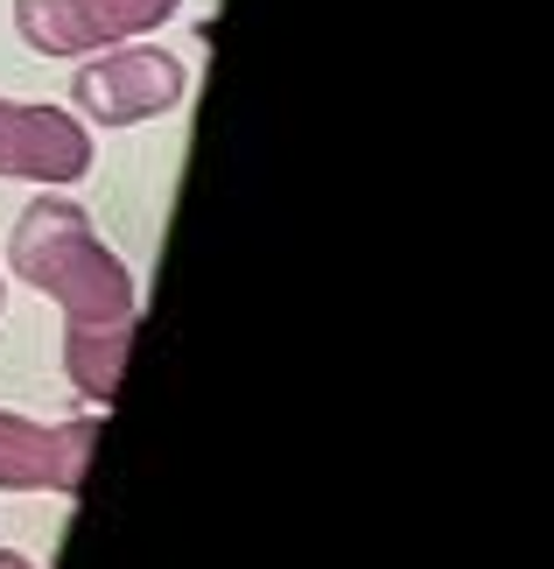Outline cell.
<instances>
[{
  "label": "cell",
  "instance_id": "1",
  "mask_svg": "<svg viewBox=\"0 0 554 569\" xmlns=\"http://www.w3.org/2000/svg\"><path fill=\"white\" fill-rule=\"evenodd\" d=\"M8 268L29 281V289L57 296L63 310V373L92 408H105L120 393L127 352H134V274L120 268V253L92 232L71 197H36L29 211L14 218L8 239Z\"/></svg>",
  "mask_w": 554,
  "mask_h": 569
},
{
  "label": "cell",
  "instance_id": "2",
  "mask_svg": "<svg viewBox=\"0 0 554 569\" xmlns=\"http://www.w3.org/2000/svg\"><path fill=\"white\" fill-rule=\"evenodd\" d=\"M183 63L154 42H113V50L84 57V71L71 78V99L92 127H134L154 120L169 106H183Z\"/></svg>",
  "mask_w": 554,
  "mask_h": 569
},
{
  "label": "cell",
  "instance_id": "3",
  "mask_svg": "<svg viewBox=\"0 0 554 569\" xmlns=\"http://www.w3.org/2000/svg\"><path fill=\"white\" fill-rule=\"evenodd\" d=\"M183 8V0H14V29L42 57H99L134 42Z\"/></svg>",
  "mask_w": 554,
  "mask_h": 569
},
{
  "label": "cell",
  "instance_id": "4",
  "mask_svg": "<svg viewBox=\"0 0 554 569\" xmlns=\"http://www.w3.org/2000/svg\"><path fill=\"white\" fill-rule=\"evenodd\" d=\"M99 415L78 422H29V415L0 408V492H84L99 450Z\"/></svg>",
  "mask_w": 554,
  "mask_h": 569
},
{
  "label": "cell",
  "instance_id": "5",
  "mask_svg": "<svg viewBox=\"0 0 554 569\" xmlns=\"http://www.w3.org/2000/svg\"><path fill=\"white\" fill-rule=\"evenodd\" d=\"M92 169V127L63 106H14L0 99V177L14 183H78Z\"/></svg>",
  "mask_w": 554,
  "mask_h": 569
},
{
  "label": "cell",
  "instance_id": "6",
  "mask_svg": "<svg viewBox=\"0 0 554 569\" xmlns=\"http://www.w3.org/2000/svg\"><path fill=\"white\" fill-rule=\"evenodd\" d=\"M0 569H36L29 556H14V549H0Z\"/></svg>",
  "mask_w": 554,
  "mask_h": 569
}]
</instances>
